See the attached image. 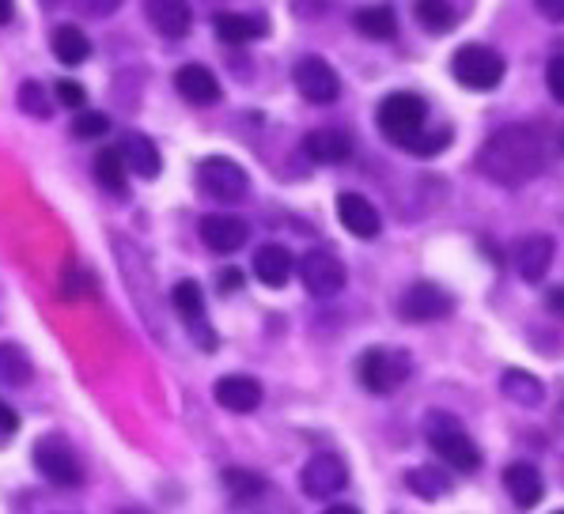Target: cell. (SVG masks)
<instances>
[{"label": "cell", "mask_w": 564, "mask_h": 514, "mask_svg": "<svg viewBox=\"0 0 564 514\" xmlns=\"http://www.w3.org/2000/svg\"><path fill=\"white\" fill-rule=\"evenodd\" d=\"M477 167L500 186H523L545 167V141L534 125H505L481 144Z\"/></svg>", "instance_id": "1"}, {"label": "cell", "mask_w": 564, "mask_h": 514, "mask_svg": "<svg viewBox=\"0 0 564 514\" xmlns=\"http://www.w3.org/2000/svg\"><path fill=\"white\" fill-rule=\"evenodd\" d=\"M424 439L436 450V458L447 461L458 473H477V469H481V450H477V442L466 435V428L451 413H429V420H424Z\"/></svg>", "instance_id": "2"}, {"label": "cell", "mask_w": 564, "mask_h": 514, "mask_svg": "<svg viewBox=\"0 0 564 514\" xmlns=\"http://www.w3.org/2000/svg\"><path fill=\"white\" fill-rule=\"evenodd\" d=\"M376 121H379V133L387 136L390 144L398 147H410L416 136L424 133V121H429V102L413 91H394L379 102L376 110Z\"/></svg>", "instance_id": "3"}, {"label": "cell", "mask_w": 564, "mask_h": 514, "mask_svg": "<svg viewBox=\"0 0 564 514\" xmlns=\"http://www.w3.org/2000/svg\"><path fill=\"white\" fill-rule=\"evenodd\" d=\"M451 73H455V80L463 84L466 91H492V87L505 84L508 61L492 46L466 42V46H458L455 57H451Z\"/></svg>", "instance_id": "4"}, {"label": "cell", "mask_w": 564, "mask_h": 514, "mask_svg": "<svg viewBox=\"0 0 564 514\" xmlns=\"http://www.w3.org/2000/svg\"><path fill=\"white\" fill-rule=\"evenodd\" d=\"M31 458H34V469H39L50 484H57V488H80L84 484L80 455H76L73 442L61 439V435H42V439L34 442Z\"/></svg>", "instance_id": "5"}, {"label": "cell", "mask_w": 564, "mask_h": 514, "mask_svg": "<svg viewBox=\"0 0 564 514\" xmlns=\"http://www.w3.org/2000/svg\"><path fill=\"white\" fill-rule=\"evenodd\" d=\"M197 189L220 205H239L250 194V174L228 155H208L197 163Z\"/></svg>", "instance_id": "6"}, {"label": "cell", "mask_w": 564, "mask_h": 514, "mask_svg": "<svg viewBox=\"0 0 564 514\" xmlns=\"http://www.w3.org/2000/svg\"><path fill=\"white\" fill-rule=\"evenodd\" d=\"M410 356L398 352V348H368L357 363L360 386L371 394H394L405 379H410Z\"/></svg>", "instance_id": "7"}, {"label": "cell", "mask_w": 564, "mask_h": 514, "mask_svg": "<svg viewBox=\"0 0 564 514\" xmlns=\"http://www.w3.org/2000/svg\"><path fill=\"white\" fill-rule=\"evenodd\" d=\"M300 281L315 299H329L345 287V265L334 250H307L300 258Z\"/></svg>", "instance_id": "8"}, {"label": "cell", "mask_w": 564, "mask_h": 514, "mask_svg": "<svg viewBox=\"0 0 564 514\" xmlns=\"http://www.w3.org/2000/svg\"><path fill=\"white\" fill-rule=\"evenodd\" d=\"M451 310H455V299L432 281H416L413 287H405V295L398 299V315L405 321H416V326H421V321L447 318Z\"/></svg>", "instance_id": "9"}, {"label": "cell", "mask_w": 564, "mask_h": 514, "mask_svg": "<svg viewBox=\"0 0 564 514\" xmlns=\"http://www.w3.org/2000/svg\"><path fill=\"white\" fill-rule=\"evenodd\" d=\"M292 80H296V91L315 107H326L341 95V80H337L334 65L323 57H300L296 68H292Z\"/></svg>", "instance_id": "10"}, {"label": "cell", "mask_w": 564, "mask_h": 514, "mask_svg": "<svg viewBox=\"0 0 564 514\" xmlns=\"http://www.w3.org/2000/svg\"><path fill=\"white\" fill-rule=\"evenodd\" d=\"M300 484L311 500H329V495H337L349 484V469H345V461L337 455H315L303 466Z\"/></svg>", "instance_id": "11"}, {"label": "cell", "mask_w": 564, "mask_h": 514, "mask_svg": "<svg viewBox=\"0 0 564 514\" xmlns=\"http://www.w3.org/2000/svg\"><path fill=\"white\" fill-rule=\"evenodd\" d=\"M171 303H175L178 318L186 321L189 333L197 337V345L213 352V348H216V333L205 326V292H202V284H197V281H178L175 292H171Z\"/></svg>", "instance_id": "12"}, {"label": "cell", "mask_w": 564, "mask_h": 514, "mask_svg": "<svg viewBox=\"0 0 564 514\" xmlns=\"http://www.w3.org/2000/svg\"><path fill=\"white\" fill-rule=\"evenodd\" d=\"M553 239L550 234H527V239L516 242V250H511V261H516L519 276H523L527 284H538L545 281V273H550L553 265Z\"/></svg>", "instance_id": "13"}, {"label": "cell", "mask_w": 564, "mask_h": 514, "mask_svg": "<svg viewBox=\"0 0 564 514\" xmlns=\"http://www.w3.org/2000/svg\"><path fill=\"white\" fill-rule=\"evenodd\" d=\"M250 239V228L239 220V216H228V212H216V216H205L202 220V242L213 254H236V250L247 247Z\"/></svg>", "instance_id": "14"}, {"label": "cell", "mask_w": 564, "mask_h": 514, "mask_svg": "<svg viewBox=\"0 0 564 514\" xmlns=\"http://www.w3.org/2000/svg\"><path fill=\"white\" fill-rule=\"evenodd\" d=\"M337 220H341V228L349 234H357V239H376V234L383 231V220H379L376 205L360 194L337 197Z\"/></svg>", "instance_id": "15"}, {"label": "cell", "mask_w": 564, "mask_h": 514, "mask_svg": "<svg viewBox=\"0 0 564 514\" xmlns=\"http://www.w3.org/2000/svg\"><path fill=\"white\" fill-rule=\"evenodd\" d=\"M115 147H118V155L129 174H137V178H160V171H163L160 147H155L144 133H126Z\"/></svg>", "instance_id": "16"}, {"label": "cell", "mask_w": 564, "mask_h": 514, "mask_svg": "<svg viewBox=\"0 0 564 514\" xmlns=\"http://www.w3.org/2000/svg\"><path fill=\"white\" fill-rule=\"evenodd\" d=\"M505 492L511 495L516 507H523V511L538 507L545 495V481H542V473H538V466H531V461H511L505 469Z\"/></svg>", "instance_id": "17"}, {"label": "cell", "mask_w": 564, "mask_h": 514, "mask_svg": "<svg viewBox=\"0 0 564 514\" xmlns=\"http://www.w3.org/2000/svg\"><path fill=\"white\" fill-rule=\"evenodd\" d=\"M144 15L163 39H186L194 28V12L186 0H144Z\"/></svg>", "instance_id": "18"}, {"label": "cell", "mask_w": 564, "mask_h": 514, "mask_svg": "<svg viewBox=\"0 0 564 514\" xmlns=\"http://www.w3.org/2000/svg\"><path fill=\"white\" fill-rule=\"evenodd\" d=\"M216 401L228 413H254L262 405V382L250 379V374H224L216 382Z\"/></svg>", "instance_id": "19"}, {"label": "cell", "mask_w": 564, "mask_h": 514, "mask_svg": "<svg viewBox=\"0 0 564 514\" xmlns=\"http://www.w3.org/2000/svg\"><path fill=\"white\" fill-rule=\"evenodd\" d=\"M175 87L182 99L194 102V107H213V102H220V80H216L213 68H205V65H182L175 73Z\"/></svg>", "instance_id": "20"}, {"label": "cell", "mask_w": 564, "mask_h": 514, "mask_svg": "<svg viewBox=\"0 0 564 514\" xmlns=\"http://www.w3.org/2000/svg\"><path fill=\"white\" fill-rule=\"evenodd\" d=\"M292 269H296V258H292L289 247H281V242H265V247H258L254 276L265 287H284L292 281Z\"/></svg>", "instance_id": "21"}, {"label": "cell", "mask_w": 564, "mask_h": 514, "mask_svg": "<svg viewBox=\"0 0 564 514\" xmlns=\"http://www.w3.org/2000/svg\"><path fill=\"white\" fill-rule=\"evenodd\" d=\"M303 152L315 163L337 167V163H345L352 155V136L345 133V129H315V133H307V141H303Z\"/></svg>", "instance_id": "22"}, {"label": "cell", "mask_w": 564, "mask_h": 514, "mask_svg": "<svg viewBox=\"0 0 564 514\" xmlns=\"http://www.w3.org/2000/svg\"><path fill=\"white\" fill-rule=\"evenodd\" d=\"M216 28V39L228 42V46H247V42L262 39V34L269 31V23L262 20V15H242V12H220L213 20Z\"/></svg>", "instance_id": "23"}, {"label": "cell", "mask_w": 564, "mask_h": 514, "mask_svg": "<svg viewBox=\"0 0 564 514\" xmlns=\"http://www.w3.org/2000/svg\"><path fill=\"white\" fill-rule=\"evenodd\" d=\"M352 28H357L364 39L371 42H390L398 34V15L390 4H368L352 15Z\"/></svg>", "instance_id": "24"}, {"label": "cell", "mask_w": 564, "mask_h": 514, "mask_svg": "<svg viewBox=\"0 0 564 514\" xmlns=\"http://www.w3.org/2000/svg\"><path fill=\"white\" fill-rule=\"evenodd\" d=\"M50 50H54V57L68 68L84 65V61L91 57L88 34H84L80 28H73V23H65V28H57L54 34H50Z\"/></svg>", "instance_id": "25"}, {"label": "cell", "mask_w": 564, "mask_h": 514, "mask_svg": "<svg viewBox=\"0 0 564 514\" xmlns=\"http://www.w3.org/2000/svg\"><path fill=\"white\" fill-rule=\"evenodd\" d=\"M500 394H505L511 405H523V408H538L545 401V386L534 379L531 371H519L511 368L505 371V379H500Z\"/></svg>", "instance_id": "26"}, {"label": "cell", "mask_w": 564, "mask_h": 514, "mask_svg": "<svg viewBox=\"0 0 564 514\" xmlns=\"http://www.w3.org/2000/svg\"><path fill=\"white\" fill-rule=\"evenodd\" d=\"M95 178H99V186L107 189V194H115V197L129 194V171H126V163H121L118 147H102V152L95 155Z\"/></svg>", "instance_id": "27"}, {"label": "cell", "mask_w": 564, "mask_h": 514, "mask_svg": "<svg viewBox=\"0 0 564 514\" xmlns=\"http://www.w3.org/2000/svg\"><path fill=\"white\" fill-rule=\"evenodd\" d=\"M413 15L429 34H451L458 28V12L451 0H413Z\"/></svg>", "instance_id": "28"}, {"label": "cell", "mask_w": 564, "mask_h": 514, "mask_svg": "<svg viewBox=\"0 0 564 514\" xmlns=\"http://www.w3.org/2000/svg\"><path fill=\"white\" fill-rule=\"evenodd\" d=\"M28 382H31V360H28V352H23L20 345L4 341V345H0V386L20 390V386H28Z\"/></svg>", "instance_id": "29"}, {"label": "cell", "mask_w": 564, "mask_h": 514, "mask_svg": "<svg viewBox=\"0 0 564 514\" xmlns=\"http://www.w3.org/2000/svg\"><path fill=\"white\" fill-rule=\"evenodd\" d=\"M405 484H410V492L421 495V500H444V495L451 492V477L440 466L410 469V473H405Z\"/></svg>", "instance_id": "30"}, {"label": "cell", "mask_w": 564, "mask_h": 514, "mask_svg": "<svg viewBox=\"0 0 564 514\" xmlns=\"http://www.w3.org/2000/svg\"><path fill=\"white\" fill-rule=\"evenodd\" d=\"M20 110L39 121H46L50 114H54V99L46 95V87H42L39 80H28L20 84Z\"/></svg>", "instance_id": "31"}, {"label": "cell", "mask_w": 564, "mask_h": 514, "mask_svg": "<svg viewBox=\"0 0 564 514\" xmlns=\"http://www.w3.org/2000/svg\"><path fill=\"white\" fill-rule=\"evenodd\" d=\"M224 484H228V492L236 495V500L242 503H250V500H258V495L265 492V481L258 473H247V469H228L224 473Z\"/></svg>", "instance_id": "32"}, {"label": "cell", "mask_w": 564, "mask_h": 514, "mask_svg": "<svg viewBox=\"0 0 564 514\" xmlns=\"http://www.w3.org/2000/svg\"><path fill=\"white\" fill-rule=\"evenodd\" d=\"M107 129H110V118L99 114V110H80V114L73 118L76 141H99V136H107Z\"/></svg>", "instance_id": "33"}, {"label": "cell", "mask_w": 564, "mask_h": 514, "mask_svg": "<svg viewBox=\"0 0 564 514\" xmlns=\"http://www.w3.org/2000/svg\"><path fill=\"white\" fill-rule=\"evenodd\" d=\"M451 144V129H424L416 141L405 147V152H413V155H421V160H429V155H440L444 147Z\"/></svg>", "instance_id": "34"}, {"label": "cell", "mask_w": 564, "mask_h": 514, "mask_svg": "<svg viewBox=\"0 0 564 514\" xmlns=\"http://www.w3.org/2000/svg\"><path fill=\"white\" fill-rule=\"evenodd\" d=\"M54 99L61 102V107L76 110V114H80V110L88 107V91H84V87L76 84V80H57V87H54Z\"/></svg>", "instance_id": "35"}, {"label": "cell", "mask_w": 564, "mask_h": 514, "mask_svg": "<svg viewBox=\"0 0 564 514\" xmlns=\"http://www.w3.org/2000/svg\"><path fill=\"white\" fill-rule=\"evenodd\" d=\"M545 87H550L553 99L564 102V54L550 57V65H545Z\"/></svg>", "instance_id": "36"}, {"label": "cell", "mask_w": 564, "mask_h": 514, "mask_svg": "<svg viewBox=\"0 0 564 514\" xmlns=\"http://www.w3.org/2000/svg\"><path fill=\"white\" fill-rule=\"evenodd\" d=\"M76 8H80V12H88V15H115L118 8H121V0H76Z\"/></svg>", "instance_id": "37"}, {"label": "cell", "mask_w": 564, "mask_h": 514, "mask_svg": "<svg viewBox=\"0 0 564 514\" xmlns=\"http://www.w3.org/2000/svg\"><path fill=\"white\" fill-rule=\"evenodd\" d=\"M15 431H20V416H15L4 401H0V439H12Z\"/></svg>", "instance_id": "38"}, {"label": "cell", "mask_w": 564, "mask_h": 514, "mask_svg": "<svg viewBox=\"0 0 564 514\" xmlns=\"http://www.w3.org/2000/svg\"><path fill=\"white\" fill-rule=\"evenodd\" d=\"M534 4H538V12H542L545 20L564 23V0H534Z\"/></svg>", "instance_id": "39"}, {"label": "cell", "mask_w": 564, "mask_h": 514, "mask_svg": "<svg viewBox=\"0 0 564 514\" xmlns=\"http://www.w3.org/2000/svg\"><path fill=\"white\" fill-rule=\"evenodd\" d=\"M239 287H242V273H239V269H224V273H220V292L231 295V292H239Z\"/></svg>", "instance_id": "40"}, {"label": "cell", "mask_w": 564, "mask_h": 514, "mask_svg": "<svg viewBox=\"0 0 564 514\" xmlns=\"http://www.w3.org/2000/svg\"><path fill=\"white\" fill-rule=\"evenodd\" d=\"M545 307L564 318V287H550V292H545Z\"/></svg>", "instance_id": "41"}, {"label": "cell", "mask_w": 564, "mask_h": 514, "mask_svg": "<svg viewBox=\"0 0 564 514\" xmlns=\"http://www.w3.org/2000/svg\"><path fill=\"white\" fill-rule=\"evenodd\" d=\"M15 15V4L12 0H0V23H8Z\"/></svg>", "instance_id": "42"}, {"label": "cell", "mask_w": 564, "mask_h": 514, "mask_svg": "<svg viewBox=\"0 0 564 514\" xmlns=\"http://www.w3.org/2000/svg\"><path fill=\"white\" fill-rule=\"evenodd\" d=\"M323 514H360V511L349 507V503H334V507H326Z\"/></svg>", "instance_id": "43"}, {"label": "cell", "mask_w": 564, "mask_h": 514, "mask_svg": "<svg viewBox=\"0 0 564 514\" xmlns=\"http://www.w3.org/2000/svg\"><path fill=\"white\" fill-rule=\"evenodd\" d=\"M561 152H564V133H561Z\"/></svg>", "instance_id": "44"}, {"label": "cell", "mask_w": 564, "mask_h": 514, "mask_svg": "<svg viewBox=\"0 0 564 514\" xmlns=\"http://www.w3.org/2000/svg\"><path fill=\"white\" fill-rule=\"evenodd\" d=\"M557 514H564V511H557Z\"/></svg>", "instance_id": "45"}]
</instances>
